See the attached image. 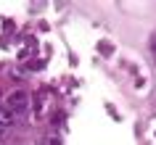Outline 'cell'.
Masks as SVG:
<instances>
[{"instance_id":"6da1fadb","label":"cell","mask_w":156,"mask_h":145,"mask_svg":"<svg viewBox=\"0 0 156 145\" xmlns=\"http://www.w3.org/2000/svg\"><path fill=\"white\" fill-rule=\"evenodd\" d=\"M5 105H8L11 111H13V113L19 116V113H24L27 108H29V95H27L24 90H16V92H11V95H8Z\"/></svg>"},{"instance_id":"7a4b0ae2","label":"cell","mask_w":156,"mask_h":145,"mask_svg":"<svg viewBox=\"0 0 156 145\" xmlns=\"http://www.w3.org/2000/svg\"><path fill=\"white\" fill-rule=\"evenodd\" d=\"M16 113L11 111L8 105L5 103H0V129H8V127H13V124H16Z\"/></svg>"},{"instance_id":"3957f363","label":"cell","mask_w":156,"mask_h":145,"mask_svg":"<svg viewBox=\"0 0 156 145\" xmlns=\"http://www.w3.org/2000/svg\"><path fill=\"white\" fill-rule=\"evenodd\" d=\"M45 145H61V140L53 135V137H48V140H45Z\"/></svg>"},{"instance_id":"277c9868","label":"cell","mask_w":156,"mask_h":145,"mask_svg":"<svg viewBox=\"0 0 156 145\" xmlns=\"http://www.w3.org/2000/svg\"><path fill=\"white\" fill-rule=\"evenodd\" d=\"M151 48H154V53H156V34H154V42H151Z\"/></svg>"}]
</instances>
